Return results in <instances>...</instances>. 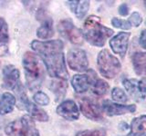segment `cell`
I'll return each instance as SVG.
<instances>
[{"mask_svg":"<svg viewBox=\"0 0 146 136\" xmlns=\"http://www.w3.org/2000/svg\"><path fill=\"white\" fill-rule=\"evenodd\" d=\"M31 47L39 54L50 76L62 80L68 78L64 60V44L61 40H48L45 42L35 40L31 43Z\"/></svg>","mask_w":146,"mask_h":136,"instance_id":"obj_1","label":"cell"},{"mask_svg":"<svg viewBox=\"0 0 146 136\" xmlns=\"http://www.w3.org/2000/svg\"><path fill=\"white\" fill-rule=\"evenodd\" d=\"M113 35V30L100 24V19L96 16H90L85 20L83 26V36L88 42L102 47L107 38Z\"/></svg>","mask_w":146,"mask_h":136,"instance_id":"obj_2","label":"cell"},{"mask_svg":"<svg viewBox=\"0 0 146 136\" xmlns=\"http://www.w3.org/2000/svg\"><path fill=\"white\" fill-rule=\"evenodd\" d=\"M23 66L29 88L31 90L38 88L42 84L45 74L44 67L38 56L34 53L27 52L23 56Z\"/></svg>","mask_w":146,"mask_h":136,"instance_id":"obj_3","label":"cell"},{"mask_svg":"<svg viewBox=\"0 0 146 136\" xmlns=\"http://www.w3.org/2000/svg\"><path fill=\"white\" fill-rule=\"evenodd\" d=\"M97 62L100 73L102 76L109 79L115 77L121 69L120 61L106 49H103L100 52Z\"/></svg>","mask_w":146,"mask_h":136,"instance_id":"obj_4","label":"cell"},{"mask_svg":"<svg viewBox=\"0 0 146 136\" xmlns=\"http://www.w3.org/2000/svg\"><path fill=\"white\" fill-rule=\"evenodd\" d=\"M5 131L9 136H39L34 121L29 115H25L19 120L10 122L7 125Z\"/></svg>","mask_w":146,"mask_h":136,"instance_id":"obj_5","label":"cell"},{"mask_svg":"<svg viewBox=\"0 0 146 136\" xmlns=\"http://www.w3.org/2000/svg\"><path fill=\"white\" fill-rule=\"evenodd\" d=\"M58 30L61 35L67 38L70 42L74 44H81L83 43V33L80 29L73 25V23L68 19L61 20L58 23Z\"/></svg>","mask_w":146,"mask_h":136,"instance_id":"obj_6","label":"cell"},{"mask_svg":"<svg viewBox=\"0 0 146 136\" xmlns=\"http://www.w3.org/2000/svg\"><path fill=\"white\" fill-rule=\"evenodd\" d=\"M68 63L70 69L78 72H85L88 69L89 62L84 50L73 48L68 53Z\"/></svg>","mask_w":146,"mask_h":136,"instance_id":"obj_7","label":"cell"},{"mask_svg":"<svg viewBox=\"0 0 146 136\" xmlns=\"http://www.w3.org/2000/svg\"><path fill=\"white\" fill-rule=\"evenodd\" d=\"M80 110L83 114L92 121L102 120V111L97 103L89 98H82L80 101Z\"/></svg>","mask_w":146,"mask_h":136,"instance_id":"obj_8","label":"cell"},{"mask_svg":"<svg viewBox=\"0 0 146 136\" xmlns=\"http://www.w3.org/2000/svg\"><path fill=\"white\" fill-rule=\"evenodd\" d=\"M102 111L109 116L121 115L128 112H134L136 111V105L134 104L125 105V104L113 103L110 100H105L102 103Z\"/></svg>","mask_w":146,"mask_h":136,"instance_id":"obj_9","label":"cell"},{"mask_svg":"<svg viewBox=\"0 0 146 136\" xmlns=\"http://www.w3.org/2000/svg\"><path fill=\"white\" fill-rule=\"evenodd\" d=\"M3 81L5 87L11 90H17L20 86L19 71L14 65H8L3 68Z\"/></svg>","mask_w":146,"mask_h":136,"instance_id":"obj_10","label":"cell"},{"mask_svg":"<svg viewBox=\"0 0 146 136\" xmlns=\"http://www.w3.org/2000/svg\"><path fill=\"white\" fill-rule=\"evenodd\" d=\"M130 35V33L121 32V33L117 34L110 41V45H111L112 51L121 57H124V56L126 54Z\"/></svg>","mask_w":146,"mask_h":136,"instance_id":"obj_11","label":"cell"},{"mask_svg":"<svg viewBox=\"0 0 146 136\" xmlns=\"http://www.w3.org/2000/svg\"><path fill=\"white\" fill-rule=\"evenodd\" d=\"M57 112L68 121H76L80 116L79 108L72 100H67L61 103L57 108Z\"/></svg>","mask_w":146,"mask_h":136,"instance_id":"obj_12","label":"cell"},{"mask_svg":"<svg viewBox=\"0 0 146 136\" xmlns=\"http://www.w3.org/2000/svg\"><path fill=\"white\" fill-rule=\"evenodd\" d=\"M92 82L93 80L87 75H75L71 80V84L76 93L82 94L90 88Z\"/></svg>","mask_w":146,"mask_h":136,"instance_id":"obj_13","label":"cell"},{"mask_svg":"<svg viewBox=\"0 0 146 136\" xmlns=\"http://www.w3.org/2000/svg\"><path fill=\"white\" fill-rule=\"evenodd\" d=\"M127 136H146V115H141L132 120L131 131Z\"/></svg>","mask_w":146,"mask_h":136,"instance_id":"obj_14","label":"cell"},{"mask_svg":"<svg viewBox=\"0 0 146 136\" xmlns=\"http://www.w3.org/2000/svg\"><path fill=\"white\" fill-rule=\"evenodd\" d=\"M132 65L137 75H146V53L138 52L132 56Z\"/></svg>","mask_w":146,"mask_h":136,"instance_id":"obj_15","label":"cell"},{"mask_svg":"<svg viewBox=\"0 0 146 136\" xmlns=\"http://www.w3.org/2000/svg\"><path fill=\"white\" fill-rule=\"evenodd\" d=\"M54 35L53 23L49 17H43V21L41 26L36 30V35L40 39L50 38Z\"/></svg>","mask_w":146,"mask_h":136,"instance_id":"obj_16","label":"cell"},{"mask_svg":"<svg viewBox=\"0 0 146 136\" xmlns=\"http://www.w3.org/2000/svg\"><path fill=\"white\" fill-rule=\"evenodd\" d=\"M123 85L129 94L133 98L135 101H141L145 99V95L141 94L139 87H138V81L135 79H125L123 81Z\"/></svg>","mask_w":146,"mask_h":136,"instance_id":"obj_17","label":"cell"},{"mask_svg":"<svg viewBox=\"0 0 146 136\" xmlns=\"http://www.w3.org/2000/svg\"><path fill=\"white\" fill-rule=\"evenodd\" d=\"M68 5L70 7V10L80 19L85 16L90 7V2L87 1V0H83V1H68Z\"/></svg>","mask_w":146,"mask_h":136,"instance_id":"obj_18","label":"cell"},{"mask_svg":"<svg viewBox=\"0 0 146 136\" xmlns=\"http://www.w3.org/2000/svg\"><path fill=\"white\" fill-rule=\"evenodd\" d=\"M16 98L10 93H5L0 99V114H7L13 111Z\"/></svg>","mask_w":146,"mask_h":136,"instance_id":"obj_19","label":"cell"},{"mask_svg":"<svg viewBox=\"0 0 146 136\" xmlns=\"http://www.w3.org/2000/svg\"><path fill=\"white\" fill-rule=\"evenodd\" d=\"M67 88H68L67 82L66 80H62V79L54 80L51 83V85H50V89H51V91L56 95L57 101H59V100L65 96Z\"/></svg>","mask_w":146,"mask_h":136,"instance_id":"obj_20","label":"cell"},{"mask_svg":"<svg viewBox=\"0 0 146 136\" xmlns=\"http://www.w3.org/2000/svg\"><path fill=\"white\" fill-rule=\"evenodd\" d=\"M109 90V84L107 82L102 79H95L91 84V91L97 96H103Z\"/></svg>","mask_w":146,"mask_h":136,"instance_id":"obj_21","label":"cell"},{"mask_svg":"<svg viewBox=\"0 0 146 136\" xmlns=\"http://www.w3.org/2000/svg\"><path fill=\"white\" fill-rule=\"evenodd\" d=\"M111 96L114 101L118 103H126L128 102V96L122 89L115 87L111 91Z\"/></svg>","mask_w":146,"mask_h":136,"instance_id":"obj_22","label":"cell"},{"mask_svg":"<svg viewBox=\"0 0 146 136\" xmlns=\"http://www.w3.org/2000/svg\"><path fill=\"white\" fill-rule=\"evenodd\" d=\"M8 41L7 25L4 18L0 17V43H7Z\"/></svg>","mask_w":146,"mask_h":136,"instance_id":"obj_23","label":"cell"},{"mask_svg":"<svg viewBox=\"0 0 146 136\" xmlns=\"http://www.w3.org/2000/svg\"><path fill=\"white\" fill-rule=\"evenodd\" d=\"M76 136H106V131L104 129L98 130H86L79 131Z\"/></svg>","mask_w":146,"mask_h":136,"instance_id":"obj_24","label":"cell"},{"mask_svg":"<svg viewBox=\"0 0 146 136\" xmlns=\"http://www.w3.org/2000/svg\"><path fill=\"white\" fill-rule=\"evenodd\" d=\"M34 100L38 105H48L49 103V98L47 94L43 92H36L34 94Z\"/></svg>","mask_w":146,"mask_h":136,"instance_id":"obj_25","label":"cell"},{"mask_svg":"<svg viewBox=\"0 0 146 136\" xmlns=\"http://www.w3.org/2000/svg\"><path fill=\"white\" fill-rule=\"evenodd\" d=\"M111 24L115 27H117V28L125 29V30H129L131 27V23L129 22V20L119 19V18H117V17L112 18Z\"/></svg>","mask_w":146,"mask_h":136,"instance_id":"obj_26","label":"cell"},{"mask_svg":"<svg viewBox=\"0 0 146 136\" xmlns=\"http://www.w3.org/2000/svg\"><path fill=\"white\" fill-rule=\"evenodd\" d=\"M129 22L131 23V26H133L135 27H138L141 24L143 19H141V16L138 12H133L130 16Z\"/></svg>","mask_w":146,"mask_h":136,"instance_id":"obj_27","label":"cell"},{"mask_svg":"<svg viewBox=\"0 0 146 136\" xmlns=\"http://www.w3.org/2000/svg\"><path fill=\"white\" fill-rule=\"evenodd\" d=\"M138 87L141 94H146V78H143L138 81Z\"/></svg>","mask_w":146,"mask_h":136,"instance_id":"obj_28","label":"cell"},{"mask_svg":"<svg viewBox=\"0 0 146 136\" xmlns=\"http://www.w3.org/2000/svg\"><path fill=\"white\" fill-rule=\"evenodd\" d=\"M119 13H120V15L125 16L128 15V13H129V7H128L127 4H121L120 7H119Z\"/></svg>","mask_w":146,"mask_h":136,"instance_id":"obj_29","label":"cell"},{"mask_svg":"<svg viewBox=\"0 0 146 136\" xmlns=\"http://www.w3.org/2000/svg\"><path fill=\"white\" fill-rule=\"evenodd\" d=\"M139 43L141 44V46L146 49V29L143 30L141 32V34L140 35V40H139Z\"/></svg>","mask_w":146,"mask_h":136,"instance_id":"obj_30","label":"cell"},{"mask_svg":"<svg viewBox=\"0 0 146 136\" xmlns=\"http://www.w3.org/2000/svg\"><path fill=\"white\" fill-rule=\"evenodd\" d=\"M7 52H8V50H7V46H5V45L0 46V56H6Z\"/></svg>","mask_w":146,"mask_h":136,"instance_id":"obj_31","label":"cell"},{"mask_svg":"<svg viewBox=\"0 0 146 136\" xmlns=\"http://www.w3.org/2000/svg\"><path fill=\"white\" fill-rule=\"evenodd\" d=\"M144 3H145V5H146V1H144Z\"/></svg>","mask_w":146,"mask_h":136,"instance_id":"obj_32","label":"cell"}]
</instances>
